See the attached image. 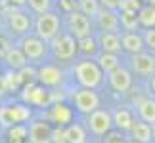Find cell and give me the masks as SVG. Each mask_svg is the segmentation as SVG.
<instances>
[{"instance_id": "obj_19", "label": "cell", "mask_w": 155, "mask_h": 143, "mask_svg": "<svg viewBox=\"0 0 155 143\" xmlns=\"http://www.w3.org/2000/svg\"><path fill=\"white\" fill-rule=\"evenodd\" d=\"M119 25H121L127 33H136L140 27L138 21V11H128V10H119Z\"/></svg>"}, {"instance_id": "obj_1", "label": "cell", "mask_w": 155, "mask_h": 143, "mask_svg": "<svg viewBox=\"0 0 155 143\" xmlns=\"http://www.w3.org/2000/svg\"><path fill=\"white\" fill-rule=\"evenodd\" d=\"M75 75L77 80L82 88H90V90H96V88L102 84V69L98 67L96 61H90V59H84V61L75 65Z\"/></svg>"}, {"instance_id": "obj_31", "label": "cell", "mask_w": 155, "mask_h": 143, "mask_svg": "<svg viewBox=\"0 0 155 143\" xmlns=\"http://www.w3.org/2000/svg\"><path fill=\"white\" fill-rule=\"evenodd\" d=\"M100 2V6L102 8H105V10H119V4H121V0H98Z\"/></svg>"}, {"instance_id": "obj_13", "label": "cell", "mask_w": 155, "mask_h": 143, "mask_svg": "<svg viewBox=\"0 0 155 143\" xmlns=\"http://www.w3.org/2000/svg\"><path fill=\"white\" fill-rule=\"evenodd\" d=\"M29 141L31 143H52V128L48 122L38 120L29 126Z\"/></svg>"}, {"instance_id": "obj_35", "label": "cell", "mask_w": 155, "mask_h": 143, "mask_svg": "<svg viewBox=\"0 0 155 143\" xmlns=\"http://www.w3.org/2000/svg\"><path fill=\"white\" fill-rule=\"evenodd\" d=\"M10 4L15 6V8H19V6H25L27 4V0H10Z\"/></svg>"}, {"instance_id": "obj_12", "label": "cell", "mask_w": 155, "mask_h": 143, "mask_svg": "<svg viewBox=\"0 0 155 143\" xmlns=\"http://www.w3.org/2000/svg\"><path fill=\"white\" fill-rule=\"evenodd\" d=\"M94 19H96V23H98V27H100V31H102V33H117L119 34V31H121V25H119V15L113 10L102 8Z\"/></svg>"}, {"instance_id": "obj_17", "label": "cell", "mask_w": 155, "mask_h": 143, "mask_svg": "<svg viewBox=\"0 0 155 143\" xmlns=\"http://www.w3.org/2000/svg\"><path fill=\"white\" fill-rule=\"evenodd\" d=\"M38 80L42 82V84L46 86H58L59 82H61V71H59L58 67H52V65H46V67H42L37 73Z\"/></svg>"}, {"instance_id": "obj_21", "label": "cell", "mask_w": 155, "mask_h": 143, "mask_svg": "<svg viewBox=\"0 0 155 143\" xmlns=\"http://www.w3.org/2000/svg\"><path fill=\"white\" fill-rule=\"evenodd\" d=\"M65 143H86V132L79 124H71L63 130Z\"/></svg>"}, {"instance_id": "obj_7", "label": "cell", "mask_w": 155, "mask_h": 143, "mask_svg": "<svg viewBox=\"0 0 155 143\" xmlns=\"http://www.w3.org/2000/svg\"><path fill=\"white\" fill-rule=\"evenodd\" d=\"M6 17H8V27L14 34H25L29 29H31V17H29L25 11L14 8H8L4 11Z\"/></svg>"}, {"instance_id": "obj_14", "label": "cell", "mask_w": 155, "mask_h": 143, "mask_svg": "<svg viewBox=\"0 0 155 143\" xmlns=\"http://www.w3.org/2000/svg\"><path fill=\"white\" fill-rule=\"evenodd\" d=\"M121 38V50L128 52V53H138L144 52V40H142V34L138 33H124Z\"/></svg>"}, {"instance_id": "obj_29", "label": "cell", "mask_w": 155, "mask_h": 143, "mask_svg": "<svg viewBox=\"0 0 155 143\" xmlns=\"http://www.w3.org/2000/svg\"><path fill=\"white\" fill-rule=\"evenodd\" d=\"M142 40H144V46L150 48L151 52H155V27L153 29H147V31L144 33V37H142Z\"/></svg>"}, {"instance_id": "obj_36", "label": "cell", "mask_w": 155, "mask_h": 143, "mask_svg": "<svg viewBox=\"0 0 155 143\" xmlns=\"http://www.w3.org/2000/svg\"><path fill=\"white\" fill-rule=\"evenodd\" d=\"M150 90L155 94V73L151 75V80H150Z\"/></svg>"}, {"instance_id": "obj_5", "label": "cell", "mask_w": 155, "mask_h": 143, "mask_svg": "<svg viewBox=\"0 0 155 143\" xmlns=\"http://www.w3.org/2000/svg\"><path fill=\"white\" fill-rule=\"evenodd\" d=\"M73 103L77 107V111L82 113V115H90L92 111H96L100 107V97L98 94L90 90V88H82V90H77L73 95Z\"/></svg>"}, {"instance_id": "obj_24", "label": "cell", "mask_w": 155, "mask_h": 143, "mask_svg": "<svg viewBox=\"0 0 155 143\" xmlns=\"http://www.w3.org/2000/svg\"><path fill=\"white\" fill-rule=\"evenodd\" d=\"M138 21L142 27L153 29L155 27V6H142L138 10Z\"/></svg>"}, {"instance_id": "obj_18", "label": "cell", "mask_w": 155, "mask_h": 143, "mask_svg": "<svg viewBox=\"0 0 155 143\" xmlns=\"http://www.w3.org/2000/svg\"><path fill=\"white\" fill-rule=\"evenodd\" d=\"M138 115L144 122H147L151 126V124H155V99L151 97H144L138 101Z\"/></svg>"}, {"instance_id": "obj_25", "label": "cell", "mask_w": 155, "mask_h": 143, "mask_svg": "<svg viewBox=\"0 0 155 143\" xmlns=\"http://www.w3.org/2000/svg\"><path fill=\"white\" fill-rule=\"evenodd\" d=\"M98 67L102 69V73H111L113 69L119 67V57L117 53H102V56L98 57Z\"/></svg>"}, {"instance_id": "obj_4", "label": "cell", "mask_w": 155, "mask_h": 143, "mask_svg": "<svg viewBox=\"0 0 155 143\" xmlns=\"http://www.w3.org/2000/svg\"><path fill=\"white\" fill-rule=\"evenodd\" d=\"M67 29H69L71 37L81 40V38H86L92 34V21L86 15H82L79 10H75V11L67 14Z\"/></svg>"}, {"instance_id": "obj_30", "label": "cell", "mask_w": 155, "mask_h": 143, "mask_svg": "<svg viewBox=\"0 0 155 143\" xmlns=\"http://www.w3.org/2000/svg\"><path fill=\"white\" fill-rule=\"evenodd\" d=\"M142 8L140 0H121L119 4V10H128V11H138Z\"/></svg>"}, {"instance_id": "obj_32", "label": "cell", "mask_w": 155, "mask_h": 143, "mask_svg": "<svg viewBox=\"0 0 155 143\" xmlns=\"http://www.w3.org/2000/svg\"><path fill=\"white\" fill-rule=\"evenodd\" d=\"M59 4H61L63 11H75L77 10V0H59Z\"/></svg>"}, {"instance_id": "obj_20", "label": "cell", "mask_w": 155, "mask_h": 143, "mask_svg": "<svg viewBox=\"0 0 155 143\" xmlns=\"http://www.w3.org/2000/svg\"><path fill=\"white\" fill-rule=\"evenodd\" d=\"M29 59L25 57V53L21 52V48H10L8 52H6V63H8V67L12 71H19L27 65Z\"/></svg>"}, {"instance_id": "obj_27", "label": "cell", "mask_w": 155, "mask_h": 143, "mask_svg": "<svg viewBox=\"0 0 155 143\" xmlns=\"http://www.w3.org/2000/svg\"><path fill=\"white\" fill-rule=\"evenodd\" d=\"M77 48H79L81 52H84V53H92L96 52V48H98V44H96V40H94L92 37H86V38H81V40H77Z\"/></svg>"}, {"instance_id": "obj_33", "label": "cell", "mask_w": 155, "mask_h": 143, "mask_svg": "<svg viewBox=\"0 0 155 143\" xmlns=\"http://www.w3.org/2000/svg\"><path fill=\"white\" fill-rule=\"evenodd\" d=\"M52 143H65V138H63V128L52 130Z\"/></svg>"}, {"instance_id": "obj_2", "label": "cell", "mask_w": 155, "mask_h": 143, "mask_svg": "<svg viewBox=\"0 0 155 143\" xmlns=\"http://www.w3.org/2000/svg\"><path fill=\"white\" fill-rule=\"evenodd\" d=\"M59 17L54 14V11H44V14H38L37 23H35V33L37 37L42 40V42H50V40L59 34Z\"/></svg>"}, {"instance_id": "obj_10", "label": "cell", "mask_w": 155, "mask_h": 143, "mask_svg": "<svg viewBox=\"0 0 155 143\" xmlns=\"http://www.w3.org/2000/svg\"><path fill=\"white\" fill-rule=\"evenodd\" d=\"M130 67H132V71L136 75H140V76H151L155 73V57L151 53H146V52L132 53Z\"/></svg>"}, {"instance_id": "obj_34", "label": "cell", "mask_w": 155, "mask_h": 143, "mask_svg": "<svg viewBox=\"0 0 155 143\" xmlns=\"http://www.w3.org/2000/svg\"><path fill=\"white\" fill-rule=\"evenodd\" d=\"M8 92V84H6V78L4 76H0V95H4Z\"/></svg>"}, {"instance_id": "obj_28", "label": "cell", "mask_w": 155, "mask_h": 143, "mask_svg": "<svg viewBox=\"0 0 155 143\" xmlns=\"http://www.w3.org/2000/svg\"><path fill=\"white\" fill-rule=\"evenodd\" d=\"M52 115H54V118H56L59 124H63V122L69 118V111L65 109L63 105H56V107H54V113H52Z\"/></svg>"}, {"instance_id": "obj_9", "label": "cell", "mask_w": 155, "mask_h": 143, "mask_svg": "<svg viewBox=\"0 0 155 143\" xmlns=\"http://www.w3.org/2000/svg\"><path fill=\"white\" fill-rule=\"evenodd\" d=\"M107 80H109V86L119 94H127L130 90V86H132V75H130V71L123 69L121 65L117 69H113L111 73H107Z\"/></svg>"}, {"instance_id": "obj_8", "label": "cell", "mask_w": 155, "mask_h": 143, "mask_svg": "<svg viewBox=\"0 0 155 143\" xmlns=\"http://www.w3.org/2000/svg\"><path fill=\"white\" fill-rule=\"evenodd\" d=\"M31 111L25 105H14V107H0V126H15L23 120H27Z\"/></svg>"}, {"instance_id": "obj_22", "label": "cell", "mask_w": 155, "mask_h": 143, "mask_svg": "<svg viewBox=\"0 0 155 143\" xmlns=\"http://www.w3.org/2000/svg\"><path fill=\"white\" fill-rule=\"evenodd\" d=\"M111 120H113V126H117L119 130H130L134 118H132V113H130L128 109H117L115 113H113Z\"/></svg>"}, {"instance_id": "obj_16", "label": "cell", "mask_w": 155, "mask_h": 143, "mask_svg": "<svg viewBox=\"0 0 155 143\" xmlns=\"http://www.w3.org/2000/svg\"><path fill=\"white\" fill-rule=\"evenodd\" d=\"M130 134H132L134 141L138 143H150L151 141V126L144 120H134L130 126Z\"/></svg>"}, {"instance_id": "obj_37", "label": "cell", "mask_w": 155, "mask_h": 143, "mask_svg": "<svg viewBox=\"0 0 155 143\" xmlns=\"http://www.w3.org/2000/svg\"><path fill=\"white\" fill-rule=\"evenodd\" d=\"M151 139L155 141V124H151Z\"/></svg>"}, {"instance_id": "obj_40", "label": "cell", "mask_w": 155, "mask_h": 143, "mask_svg": "<svg viewBox=\"0 0 155 143\" xmlns=\"http://www.w3.org/2000/svg\"><path fill=\"white\" fill-rule=\"evenodd\" d=\"M0 132H2V126H0Z\"/></svg>"}, {"instance_id": "obj_23", "label": "cell", "mask_w": 155, "mask_h": 143, "mask_svg": "<svg viewBox=\"0 0 155 143\" xmlns=\"http://www.w3.org/2000/svg\"><path fill=\"white\" fill-rule=\"evenodd\" d=\"M77 10L82 15H86L88 19H94L98 15V11L102 10V6H100L98 0H77Z\"/></svg>"}, {"instance_id": "obj_11", "label": "cell", "mask_w": 155, "mask_h": 143, "mask_svg": "<svg viewBox=\"0 0 155 143\" xmlns=\"http://www.w3.org/2000/svg\"><path fill=\"white\" fill-rule=\"evenodd\" d=\"M21 52L27 59L38 61L46 56V42H42L38 37H25L21 40Z\"/></svg>"}, {"instance_id": "obj_39", "label": "cell", "mask_w": 155, "mask_h": 143, "mask_svg": "<svg viewBox=\"0 0 155 143\" xmlns=\"http://www.w3.org/2000/svg\"><path fill=\"white\" fill-rule=\"evenodd\" d=\"M127 143H138V141H134V139H132V141H127Z\"/></svg>"}, {"instance_id": "obj_15", "label": "cell", "mask_w": 155, "mask_h": 143, "mask_svg": "<svg viewBox=\"0 0 155 143\" xmlns=\"http://www.w3.org/2000/svg\"><path fill=\"white\" fill-rule=\"evenodd\" d=\"M98 44L102 46V50L105 53H119L121 52V38H119L117 33H102Z\"/></svg>"}, {"instance_id": "obj_38", "label": "cell", "mask_w": 155, "mask_h": 143, "mask_svg": "<svg viewBox=\"0 0 155 143\" xmlns=\"http://www.w3.org/2000/svg\"><path fill=\"white\" fill-rule=\"evenodd\" d=\"M0 33H2V17H0Z\"/></svg>"}, {"instance_id": "obj_26", "label": "cell", "mask_w": 155, "mask_h": 143, "mask_svg": "<svg viewBox=\"0 0 155 143\" xmlns=\"http://www.w3.org/2000/svg\"><path fill=\"white\" fill-rule=\"evenodd\" d=\"M27 4L35 14H44L52 8V0H27Z\"/></svg>"}, {"instance_id": "obj_3", "label": "cell", "mask_w": 155, "mask_h": 143, "mask_svg": "<svg viewBox=\"0 0 155 143\" xmlns=\"http://www.w3.org/2000/svg\"><path fill=\"white\" fill-rule=\"evenodd\" d=\"M52 52L54 56L61 61H69V59L75 57V53L79 52L77 48V38H73L69 33H61V34H56L52 40Z\"/></svg>"}, {"instance_id": "obj_6", "label": "cell", "mask_w": 155, "mask_h": 143, "mask_svg": "<svg viewBox=\"0 0 155 143\" xmlns=\"http://www.w3.org/2000/svg\"><path fill=\"white\" fill-rule=\"evenodd\" d=\"M86 122H88V128H90V132L96 134V135H105V134H109V130L113 128L111 115H109L107 111L100 109V107L88 115V120H86Z\"/></svg>"}]
</instances>
